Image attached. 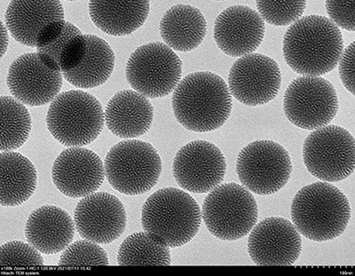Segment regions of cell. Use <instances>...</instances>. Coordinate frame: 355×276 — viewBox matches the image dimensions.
<instances>
[{
  "label": "cell",
  "mask_w": 355,
  "mask_h": 276,
  "mask_svg": "<svg viewBox=\"0 0 355 276\" xmlns=\"http://www.w3.org/2000/svg\"><path fill=\"white\" fill-rule=\"evenodd\" d=\"M283 51L285 62L293 71L319 77L338 64L344 51L343 35L329 18L307 15L288 28Z\"/></svg>",
  "instance_id": "cell-1"
},
{
  "label": "cell",
  "mask_w": 355,
  "mask_h": 276,
  "mask_svg": "<svg viewBox=\"0 0 355 276\" xmlns=\"http://www.w3.org/2000/svg\"><path fill=\"white\" fill-rule=\"evenodd\" d=\"M172 103L178 122L196 132L220 128L233 107L226 82L209 71L193 72L184 78L174 90Z\"/></svg>",
  "instance_id": "cell-2"
},
{
  "label": "cell",
  "mask_w": 355,
  "mask_h": 276,
  "mask_svg": "<svg viewBox=\"0 0 355 276\" xmlns=\"http://www.w3.org/2000/svg\"><path fill=\"white\" fill-rule=\"evenodd\" d=\"M291 214L300 234L315 242H326L344 233L352 212L347 196L337 187L316 182L297 193Z\"/></svg>",
  "instance_id": "cell-3"
},
{
  "label": "cell",
  "mask_w": 355,
  "mask_h": 276,
  "mask_svg": "<svg viewBox=\"0 0 355 276\" xmlns=\"http://www.w3.org/2000/svg\"><path fill=\"white\" fill-rule=\"evenodd\" d=\"M145 232L162 245H185L198 234L202 212L198 202L182 189L157 190L145 202L141 212Z\"/></svg>",
  "instance_id": "cell-4"
},
{
  "label": "cell",
  "mask_w": 355,
  "mask_h": 276,
  "mask_svg": "<svg viewBox=\"0 0 355 276\" xmlns=\"http://www.w3.org/2000/svg\"><path fill=\"white\" fill-rule=\"evenodd\" d=\"M103 106L93 94L81 90L60 94L47 112L51 135L66 147H82L94 141L104 126Z\"/></svg>",
  "instance_id": "cell-5"
},
{
  "label": "cell",
  "mask_w": 355,
  "mask_h": 276,
  "mask_svg": "<svg viewBox=\"0 0 355 276\" xmlns=\"http://www.w3.org/2000/svg\"><path fill=\"white\" fill-rule=\"evenodd\" d=\"M254 196L236 183L211 190L202 205V218L209 232L218 239L236 241L246 236L258 221Z\"/></svg>",
  "instance_id": "cell-6"
},
{
  "label": "cell",
  "mask_w": 355,
  "mask_h": 276,
  "mask_svg": "<svg viewBox=\"0 0 355 276\" xmlns=\"http://www.w3.org/2000/svg\"><path fill=\"white\" fill-rule=\"evenodd\" d=\"M107 182L128 196H139L154 188L162 173V160L148 142L128 139L110 148L105 158Z\"/></svg>",
  "instance_id": "cell-7"
},
{
  "label": "cell",
  "mask_w": 355,
  "mask_h": 276,
  "mask_svg": "<svg viewBox=\"0 0 355 276\" xmlns=\"http://www.w3.org/2000/svg\"><path fill=\"white\" fill-rule=\"evenodd\" d=\"M182 74V60L162 42L138 47L130 56L125 69L129 85L150 99L172 93L179 85Z\"/></svg>",
  "instance_id": "cell-8"
},
{
  "label": "cell",
  "mask_w": 355,
  "mask_h": 276,
  "mask_svg": "<svg viewBox=\"0 0 355 276\" xmlns=\"http://www.w3.org/2000/svg\"><path fill=\"white\" fill-rule=\"evenodd\" d=\"M306 169L317 179L338 182L354 171L355 141L347 129L326 126L307 136L303 146Z\"/></svg>",
  "instance_id": "cell-9"
},
{
  "label": "cell",
  "mask_w": 355,
  "mask_h": 276,
  "mask_svg": "<svg viewBox=\"0 0 355 276\" xmlns=\"http://www.w3.org/2000/svg\"><path fill=\"white\" fill-rule=\"evenodd\" d=\"M293 163L283 146L272 141H256L241 150L236 173L243 185L259 196L277 193L287 185Z\"/></svg>",
  "instance_id": "cell-10"
},
{
  "label": "cell",
  "mask_w": 355,
  "mask_h": 276,
  "mask_svg": "<svg viewBox=\"0 0 355 276\" xmlns=\"http://www.w3.org/2000/svg\"><path fill=\"white\" fill-rule=\"evenodd\" d=\"M284 110L288 121L301 129L316 130L328 126L338 111L334 85L320 77L294 79L285 92Z\"/></svg>",
  "instance_id": "cell-11"
},
{
  "label": "cell",
  "mask_w": 355,
  "mask_h": 276,
  "mask_svg": "<svg viewBox=\"0 0 355 276\" xmlns=\"http://www.w3.org/2000/svg\"><path fill=\"white\" fill-rule=\"evenodd\" d=\"M227 163L216 145L194 141L183 146L173 160V174L178 185L187 191L205 193L223 182Z\"/></svg>",
  "instance_id": "cell-12"
},
{
  "label": "cell",
  "mask_w": 355,
  "mask_h": 276,
  "mask_svg": "<svg viewBox=\"0 0 355 276\" xmlns=\"http://www.w3.org/2000/svg\"><path fill=\"white\" fill-rule=\"evenodd\" d=\"M282 85L277 62L261 53H250L234 62L228 76L230 94L244 105L255 107L270 103Z\"/></svg>",
  "instance_id": "cell-13"
},
{
  "label": "cell",
  "mask_w": 355,
  "mask_h": 276,
  "mask_svg": "<svg viewBox=\"0 0 355 276\" xmlns=\"http://www.w3.org/2000/svg\"><path fill=\"white\" fill-rule=\"evenodd\" d=\"M78 232L85 240L107 244L125 232L128 215L116 196L97 192L80 200L74 212Z\"/></svg>",
  "instance_id": "cell-14"
},
{
  "label": "cell",
  "mask_w": 355,
  "mask_h": 276,
  "mask_svg": "<svg viewBox=\"0 0 355 276\" xmlns=\"http://www.w3.org/2000/svg\"><path fill=\"white\" fill-rule=\"evenodd\" d=\"M301 252L302 240L299 231L285 218H265L250 232L248 252L256 265H293Z\"/></svg>",
  "instance_id": "cell-15"
},
{
  "label": "cell",
  "mask_w": 355,
  "mask_h": 276,
  "mask_svg": "<svg viewBox=\"0 0 355 276\" xmlns=\"http://www.w3.org/2000/svg\"><path fill=\"white\" fill-rule=\"evenodd\" d=\"M62 79V73L44 65L37 53H28L12 62L6 81L15 99L25 105L39 107L58 96Z\"/></svg>",
  "instance_id": "cell-16"
},
{
  "label": "cell",
  "mask_w": 355,
  "mask_h": 276,
  "mask_svg": "<svg viewBox=\"0 0 355 276\" xmlns=\"http://www.w3.org/2000/svg\"><path fill=\"white\" fill-rule=\"evenodd\" d=\"M101 157L90 149L75 147L63 150L53 163V182L63 195L85 198L97 191L105 179Z\"/></svg>",
  "instance_id": "cell-17"
},
{
  "label": "cell",
  "mask_w": 355,
  "mask_h": 276,
  "mask_svg": "<svg viewBox=\"0 0 355 276\" xmlns=\"http://www.w3.org/2000/svg\"><path fill=\"white\" fill-rule=\"evenodd\" d=\"M265 31L264 20L254 9L233 6L225 9L215 21L214 40L225 55L243 57L259 49Z\"/></svg>",
  "instance_id": "cell-18"
},
{
  "label": "cell",
  "mask_w": 355,
  "mask_h": 276,
  "mask_svg": "<svg viewBox=\"0 0 355 276\" xmlns=\"http://www.w3.org/2000/svg\"><path fill=\"white\" fill-rule=\"evenodd\" d=\"M75 227L68 212L55 205H44L31 212L25 227V236L28 242L43 255H56L71 243Z\"/></svg>",
  "instance_id": "cell-19"
},
{
  "label": "cell",
  "mask_w": 355,
  "mask_h": 276,
  "mask_svg": "<svg viewBox=\"0 0 355 276\" xmlns=\"http://www.w3.org/2000/svg\"><path fill=\"white\" fill-rule=\"evenodd\" d=\"M110 131L121 139L141 137L150 131L154 119V107L144 95L123 90L111 98L105 110Z\"/></svg>",
  "instance_id": "cell-20"
},
{
  "label": "cell",
  "mask_w": 355,
  "mask_h": 276,
  "mask_svg": "<svg viewBox=\"0 0 355 276\" xmlns=\"http://www.w3.org/2000/svg\"><path fill=\"white\" fill-rule=\"evenodd\" d=\"M64 20V9L57 0H15L5 14L6 28L17 42L36 47L40 31L50 22Z\"/></svg>",
  "instance_id": "cell-21"
},
{
  "label": "cell",
  "mask_w": 355,
  "mask_h": 276,
  "mask_svg": "<svg viewBox=\"0 0 355 276\" xmlns=\"http://www.w3.org/2000/svg\"><path fill=\"white\" fill-rule=\"evenodd\" d=\"M159 28L162 39L171 49L190 52L204 41L207 22L195 6L177 5L168 9L162 17Z\"/></svg>",
  "instance_id": "cell-22"
},
{
  "label": "cell",
  "mask_w": 355,
  "mask_h": 276,
  "mask_svg": "<svg viewBox=\"0 0 355 276\" xmlns=\"http://www.w3.org/2000/svg\"><path fill=\"white\" fill-rule=\"evenodd\" d=\"M150 1H90L89 14L101 31L123 37L144 26L150 15Z\"/></svg>",
  "instance_id": "cell-23"
},
{
  "label": "cell",
  "mask_w": 355,
  "mask_h": 276,
  "mask_svg": "<svg viewBox=\"0 0 355 276\" xmlns=\"http://www.w3.org/2000/svg\"><path fill=\"white\" fill-rule=\"evenodd\" d=\"M87 47L78 65L63 73V77L75 87L89 89L105 84L112 75L116 57L105 40L95 35H85Z\"/></svg>",
  "instance_id": "cell-24"
},
{
  "label": "cell",
  "mask_w": 355,
  "mask_h": 276,
  "mask_svg": "<svg viewBox=\"0 0 355 276\" xmlns=\"http://www.w3.org/2000/svg\"><path fill=\"white\" fill-rule=\"evenodd\" d=\"M1 205L14 207L31 198L37 189V173L28 158L17 152H1Z\"/></svg>",
  "instance_id": "cell-25"
},
{
  "label": "cell",
  "mask_w": 355,
  "mask_h": 276,
  "mask_svg": "<svg viewBox=\"0 0 355 276\" xmlns=\"http://www.w3.org/2000/svg\"><path fill=\"white\" fill-rule=\"evenodd\" d=\"M1 152L21 148L30 137L33 121L24 104L10 96H1Z\"/></svg>",
  "instance_id": "cell-26"
},
{
  "label": "cell",
  "mask_w": 355,
  "mask_h": 276,
  "mask_svg": "<svg viewBox=\"0 0 355 276\" xmlns=\"http://www.w3.org/2000/svg\"><path fill=\"white\" fill-rule=\"evenodd\" d=\"M169 247L155 242L147 233H135L123 241L117 255L120 266L171 264Z\"/></svg>",
  "instance_id": "cell-27"
},
{
  "label": "cell",
  "mask_w": 355,
  "mask_h": 276,
  "mask_svg": "<svg viewBox=\"0 0 355 276\" xmlns=\"http://www.w3.org/2000/svg\"><path fill=\"white\" fill-rule=\"evenodd\" d=\"M81 31L65 20L50 22L37 37V53L44 64L55 71H61L60 59L63 49L73 37L81 35Z\"/></svg>",
  "instance_id": "cell-28"
},
{
  "label": "cell",
  "mask_w": 355,
  "mask_h": 276,
  "mask_svg": "<svg viewBox=\"0 0 355 276\" xmlns=\"http://www.w3.org/2000/svg\"><path fill=\"white\" fill-rule=\"evenodd\" d=\"M109 264L105 250L96 243L88 240L77 241L67 247L58 263L62 268Z\"/></svg>",
  "instance_id": "cell-29"
},
{
  "label": "cell",
  "mask_w": 355,
  "mask_h": 276,
  "mask_svg": "<svg viewBox=\"0 0 355 276\" xmlns=\"http://www.w3.org/2000/svg\"><path fill=\"white\" fill-rule=\"evenodd\" d=\"M40 250L21 241H12L3 244L0 250V266L2 271L6 269L35 268L44 265Z\"/></svg>",
  "instance_id": "cell-30"
},
{
  "label": "cell",
  "mask_w": 355,
  "mask_h": 276,
  "mask_svg": "<svg viewBox=\"0 0 355 276\" xmlns=\"http://www.w3.org/2000/svg\"><path fill=\"white\" fill-rule=\"evenodd\" d=\"M256 5L263 20L275 26L294 24L306 8V1H258Z\"/></svg>",
  "instance_id": "cell-31"
},
{
  "label": "cell",
  "mask_w": 355,
  "mask_h": 276,
  "mask_svg": "<svg viewBox=\"0 0 355 276\" xmlns=\"http://www.w3.org/2000/svg\"><path fill=\"white\" fill-rule=\"evenodd\" d=\"M326 10L333 24L349 31H355V1H331L325 2Z\"/></svg>",
  "instance_id": "cell-32"
},
{
  "label": "cell",
  "mask_w": 355,
  "mask_h": 276,
  "mask_svg": "<svg viewBox=\"0 0 355 276\" xmlns=\"http://www.w3.org/2000/svg\"><path fill=\"white\" fill-rule=\"evenodd\" d=\"M354 42H352L339 60V77L352 94H354Z\"/></svg>",
  "instance_id": "cell-33"
},
{
  "label": "cell",
  "mask_w": 355,
  "mask_h": 276,
  "mask_svg": "<svg viewBox=\"0 0 355 276\" xmlns=\"http://www.w3.org/2000/svg\"><path fill=\"white\" fill-rule=\"evenodd\" d=\"M1 28H2V53H1V58H3V56L5 55V53L6 52V49H8V31H6L4 22L1 21Z\"/></svg>",
  "instance_id": "cell-34"
}]
</instances>
